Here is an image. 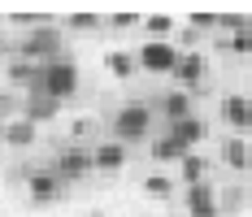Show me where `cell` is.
Wrapping results in <instances>:
<instances>
[{
	"mask_svg": "<svg viewBox=\"0 0 252 217\" xmlns=\"http://www.w3.org/2000/svg\"><path fill=\"white\" fill-rule=\"evenodd\" d=\"M218 204H222V213H239L248 204V195L239 191V187H226V195H218Z\"/></svg>",
	"mask_w": 252,
	"mask_h": 217,
	"instance_id": "cell-25",
	"label": "cell"
},
{
	"mask_svg": "<svg viewBox=\"0 0 252 217\" xmlns=\"http://www.w3.org/2000/svg\"><path fill=\"white\" fill-rule=\"evenodd\" d=\"M218 48L239 52V57H252V31H239V35H226V39H218Z\"/></svg>",
	"mask_w": 252,
	"mask_h": 217,
	"instance_id": "cell-21",
	"label": "cell"
},
{
	"mask_svg": "<svg viewBox=\"0 0 252 217\" xmlns=\"http://www.w3.org/2000/svg\"><path fill=\"white\" fill-rule=\"evenodd\" d=\"M87 130H92V118H78L74 126H70V135H74V144L83 139V135H87Z\"/></svg>",
	"mask_w": 252,
	"mask_h": 217,
	"instance_id": "cell-30",
	"label": "cell"
},
{
	"mask_svg": "<svg viewBox=\"0 0 252 217\" xmlns=\"http://www.w3.org/2000/svg\"><path fill=\"white\" fill-rule=\"evenodd\" d=\"M57 113H61V100L44 96V92H35V87H31V96L22 100V118L26 122H48V118H57Z\"/></svg>",
	"mask_w": 252,
	"mask_h": 217,
	"instance_id": "cell-11",
	"label": "cell"
},
{
	"mask_svg": "<svg viewBox=\"0 0 252 217\" xmlns=\"http://www.w3.org/2000/svg\"><path fill=\"white\" fill-rule=\"evenodd\" d=\"M35 139H39L35 122H26V118H13V122H9V139H4L9 148H31Z\"/></svg>",
	"mask_w": 252,
	"mask_h": 217,
	"instance_id": "cell-18",
	"label": "cell"
},
{
	"mask_svg": "<svg viewBox=\"0 0 252 217\" xmlns=\"http://www.w3.org/2000/svg\"><path fill=\"white\" fill-rule=\"evenodd\" d=\"M52 169L61 174V183H78V178H87L96 169V156H92V148H83V144H65L57 152Z\"/></svg>",
	"mask_w": 252,
	"mask_h": 217,
	"instance_id": "cell-4",
	"label": "cell"
},
{
	"mask_svg": "<svg viewBox=\"0 0 252 217\" xmlns=\"http://www.w3.org/2000/svg\"><path fill=\"white\" fill-rule=\"evenodd\" d=\"M9 78H13V83H26V78H31V83H39V65H35V61H26V57H18V61L9 65Z\"/></svg>",
	"mask_w": 252,
	"mask_h": 217,
	"instance_id": "cell-23",
	"label": "cell"
},
{
	"mask_svg": "<svg viewBox=\"0 0 252 217\" xmlns=\"http://www.w3.org/2000/svg\"><path fill=\"white\" fill-rule=\"evenodd\" d=\"M35 92H44V96H52V100L65 104V96H74V92H78V65L70 61V57L39 65V83H35Z\"/></svg>",
	"mask_w": 252,
	"mask_h": 217,
	"instance_id": "cell-1",
	"label": "cell"
},
{
	"mask_svg": "<svg viewBox=\"0 0 252 217\" xmlns=\"http://www.w3.org/2000/svg\"><path fill=\"white\" fill-rule=\"evenodd\" d=\"M183 156H187V148L170 139V135H161V139H152V161H161V165H183Z\"/></svg>",
	"mask_w": 252,
	"mask_h": 217,
	"instance_id": "cell-14",
	"label": "cell"
},
{
	"mask_svg": "<svg viewBox=\"0 0 252 217\" xmlns=\"http://www.w3.org/2000/svg\"><path fill=\"white\" fill-rule=\"evenodd\" d=\"M218 26L230 31V35H239V31H252V18L248 13H218Z\"/></svg>",
	"mask_w": 252,
	"mask_h": 217,
	"instance_id": "cell-24",
	"label": "cell"
},
{
	"mask_svg": "<svg viewBox=\"0 0 252 217\" xmlns=\"http://www.w3.org/2000/svg\"><path fill=\"white\" fill-rule=\"evenodd\" d=\"M178 44H183V52H196V44H200V31L183 26V31H178Z\"/></svg>",
	"mask_w": 252,
	"mask_h": 217,
	"instance_id": "cell-29",
	"label": "cell"
},
{
	"mask_svg": "<svg viewBox=\"0 0 252 217\" xmlns=\"http://www.w3.org/2000/svg\"><path fill=\"white\" fill-rule=\"evenodd\" d=\"M183 204H187V217H222V204H218V191H213L209 183H196V187H187V195H183Z\"/></svg>",
	"mask_w": 252,
	"mask_h": 217,
	"instance_id": "cell-8",
	"label": "cell"
},
{
	"mask_svg": "<svg viewBox=\"0 0 252 217\" xmlns=\"http://www.w3.org/2000/svg\"><path fill=\"white\" fill-rule=\"evenodd\" d=\"M65 31H100V13H87V9H78L65 18Z\"/></svg>",
	"mask_w": 252,
	"mask_h": 217,
	"instance_id": "cell-22",
	"label": "cell"
},
{
	"mask_svg": "<svg viewBox=\"0 0 252 217\" xmlns=\"http://www.w3.org/2000/svg\"><path fill=\"white\" fill-rule=\"evenodd\" d=\"M144 195H148V200H170V195H174V178H165V174L144 178Z\"/></svg>",
	"mask_w": 252,
	"mask_h": 217,
	"instance_id": "cell-20",
	"label": "cell"
},
{
	"mask_svg": "<svg viewBox=\"0 0 252 217\" xmlns=\"http://www.w3.org/2000/svg\"><path fill=\"white\" fill-rule=\"evenodd\" d=\"M187 26H191V31H213V26H218V13H209V9H196V13H187Z\"/></svg>",
	"mask_w": 252,
	"mask_h": 217,
	"instance_id": "cell-26",
	"label": "cell"
},
{
	"mask_svg": "<svg viewBox=\"0 0 252 217\" xmlns=\"http://www.w3.org/2000/svg\"><path fill=\"white\" fill-rule=\"evenodd\" d=\"M26 191H31V204H52V200H61L65 183H61L57 169H31L26 174Z\"/></svg>",
	"mask_w": 252,
	"mask_h": 217,
	"instance_id": "cell-6",
	"label": "cell"
},
{
	"mask_svg": "<svg viewBox=\"0 0 252 217\" xmlns=\"http://www.w3.org/2000/svg\"><path fill=\"white\" fill-rule=\"evenodd\" d=\"M135 65H139V57L135 52H104V70L113 74V78H135Z\"/></svg>",
	"mask_w": 252,
	"mask_h": 217,
	"instance_id": "cell-15",
	"label": "cell"
},
{
	"mask_svg": "<svg viewBox=\"0 0 252 217\" xmlns=\"http://www.w3.org/2000/svg\"><path fill=\"white\" fill-rule=\"evenodd\" d=\"M61 48H65V44H61V31H57V26H39V31H31L22 39L18 52H22L26 61H35V65H39V61L48 65V61H61Z\"/></svg>",
	"mask_w": 252,
	"mask_h": 217,
	"instance_id": "cell-3",
	"label": "cell"
},
{
	"mask_svg": "<svg viewBox=\"0 0 252 217\" xmlns=\"http://www.w3.org/2000/svg\"><path fill=\"white\" fill-rule=\"evenodd\" d=\"M178 174H183V183H187V187H196V183H209V156H196V152H187V156H183V165H178Z\"/></svg>",
	"mask_w": 252,
	"mask_h": 217,
	"instance_id": "cell-16",
	"label": "cell"
},
{
	"mask_svg": "<svg viewBox=\"0 0 252 217\" xmlns=\"http://www.w3.org/2000/svg\"><path fill=\"white\" fill-rule=\"evenodd\" d=\"M222 122L230 130H252V96H222Z\"/></svg>",
	"mask_w": 252,
	"mask_h": 217,
	"instance_id": "cell-9",
	"label": "cell"
},
{
	"mask_svg": "<svg viewBox=\"0 0 252 217\" xmlns=\"http://www.w3.org/2000/svg\"><path fill=\"white\" fill-rule=\"evenodd\" d=\"M165 135H170V139H178V144L191 152L196 144H204V139H209V126L191 113V118H183V122H170V130H165Z\"/></svg>",
	"mask_w": 252,
	"mask_h": 217,
	"instance_id": "cell-10",
	"label": "cell"
},
{
	"mask_svg": "<svg viewBox=\"0 0 252 217\" xmlns=\"http://www.w3.org/2000/svg\"><path fill=\"white\" fill-rule=\"evenodd\" d=\"M152 126V109L148 104H122L118 113H113V135H118V144H139L144 135H148Z\"/></svg>",
	"mask_w": 252,
	"mask_h": 217,
	"instance_id": "cell-2",
	"label": "cell"
},
{
	"mask_svg": "<svg viewBox=\"0 0 252 217\" xmlns=\"http://www.w3.org/2000/svg\"><path fill=\"white\" fill-rule=\"evenodd\" d=\"M161 113H165V122L191 118V92H170V96L161 100Z\"/></svg>",
	"mask_w": 252,
	"mask_h": 217,
	"instance_id": "cell-17",
	"label": "cell"
},
{
	"mask_svg": "<svg viewBox=\"0 0 252 217\" xmlns=\"http://www.w3.org/2000/svg\"><path fill=\"white\" fill-rule=\"evenodd\" d=\"M222 161H226L230 169H252V144L239 139V135H230L226 144H222Z\"/></svg>",
	"mask_w": 252,
	"mask_h": 217,
	"instance_id": "cell-13",
	"label": "cell"
},
{
	"mask_svg": "<svg viewBox=\"0 0 252 217\" xmlns=\"http://www.w3.org/2000/svg\"><path fill=\"white\" fill-rule=\"evenodd\" d=\"M135 57H139V65L148 74H174L183 48H174V39H148V44H139Z\"/></svg>",
	"mask_w": 252,
	"mask_h": 217,
	"instance_id": "cell-5",
	"label": "cell"
},
{
	"mask_svg": "<svg viewBox=\"0 0 252 217\" xmlns=\"http://www.w3.org/2000/svg\"><path fill=\"white\" fill-rule=\"evenodd\" d=\"M170 78H174V83H183L187 92H204L200 83L209 78V61H204V52H183Z\"/></svg>",
	"mask_w": 252,
	"mask_h": 217,
	"instance_id": "cell-7",
	"label": "cell"
},
{
	"mask_svg": "<svg viewBox=\"0 0 252 217\" xmlns=\"http://www.w3.org/2000/svg\"><path fill=\"white\" fill-rule=\"evenodd\" d=\"M4 139H9V122H0V144H4Z\"/></svg>",
	"mask_w": 252,
	"mask_h": 217,
	"instance_id": "cell-31",
	"label": "cell"
},
{
	"mask_svg": "<svg viewBox=\"0 0 252 217\" xmlns=\"http://www.w3.org/2000/svg\"><path fill=\"white\" fill-rule=\"evenodd\" d=\"M92 156H96V169L113 174V169H122V165H126V144H118V139L96 144V148H92Z\"/></svg>",
	"mask_w": 252,
	"mask_h": 217,
	"instance_id": "cell-12",
	"label": "cell"
},
{
	"mask_svg": "<svg viewBox=\"0 0 252 217\" xmlns=\"http://www.w3.org/2000/svg\"><path fill=\"white\" fill-rule=\"evenodd\" d=\"M18 113H22V100L13 92H0V122H13Z\"/></svg>",
	"mask_w": 252,
	"mask_h": 217,
	"instance_id": "cell-27",
	"label": "cell"
},
{
	"mask_svg": "<svg viewBox=\"0 0 252 217\" xmlns=\"http://www.w3.org/2000/svg\"><path fill=\"white\" fill-rule=\"evenodd\" d=\"M139 22H144V18H139V13H130V9L109 13V26H113V31H130V26H139Z\"/></svg>",
	"mask_w": 252,
	"mask_h": 217,
	"instance_id": "cell-28",
	"label": "cell"
},
{
	"mask_svg": "<svg viewBox=\"0 0 252 217\" xmlns=\"http://www.w3.org/2000/svg\"><path fill=\"white\" fill-rule=\"evenodd\" d=\"M144 31H148V39H174L178 22L170 13H148V18H144Z\"/></svg>",
	"mask_w": 252,
	"mask_h": 217,
	"instance_id": "cell-19",
	"label": "cell"
}]
</instances>
